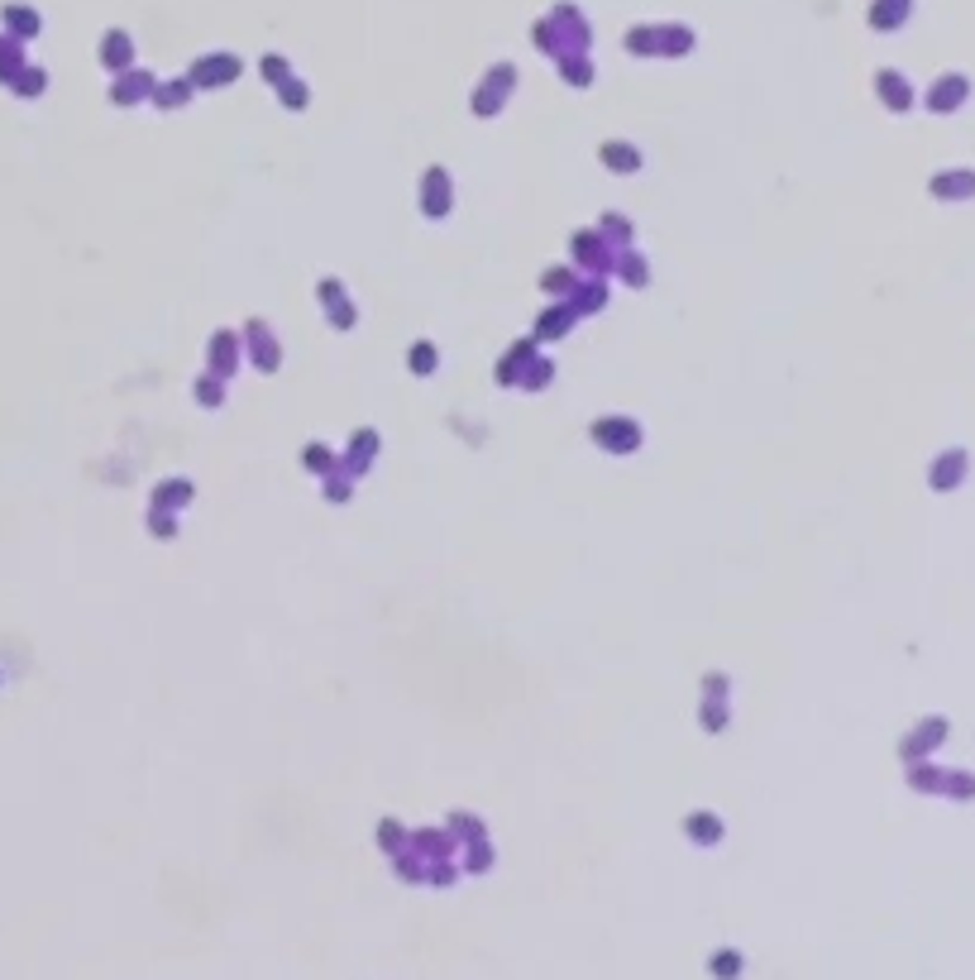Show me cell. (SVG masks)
<instances>
[{
	"label": "cell",
	"instance_id": "cell-2",
	"mask_svg": "<svg viewBox=\"0 0 975 980\" xmlns=\"http://www.w3.org/2000/svg\"><path fill=\"white\" fill-rule=\"evenodd\" d=\"M933 191H937V197H947V201H966V197H975V173H971V168L942 173V177H933Z\"/></svg>",
	"mask_w": 975,
	"mask_h": 980
},
{
	"label": "cell",
	"instance_id": "cell-1",
	"mask_svg": "<svg viewBox=\"0 0 975 980\" xmlns=\"http://www.w3.org/2000/svg\"><path fill=\"white\" fill-rule=\"evenodd\" d=\"M966 96H971V82H966V77H942V82H937V87L928 91V106H933V111H942V115H952L957 106L966 101Z\"/></svg>",
	"mask_w": 975,
	"mask_h": 980
},
{
	"label": "cell",
	"instance_id": "cell-3",
	"mask_svg": "<svg viewBox=\"0 0 975 980\" xmlns=\"http://www.w3.org/2000/svg\"><path fill=\"white\" fill-rule=\"evenodd\" d=\"M961 474H966V455L952 450V455L942 459V464H937V474H933V479H937V488H942V493H952L957 483H961Z\"/></svg>",
	"mask_w": 975,
	"mask_h": 980
}]
</instances>
